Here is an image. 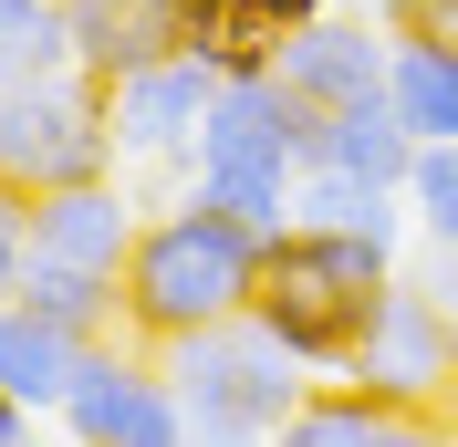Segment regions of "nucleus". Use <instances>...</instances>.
Instances as JSON below:
<instances>
[{
  "mask_svg": "<svg viewBox=\"0 0 458 447\" xmlns=\"http://www.w3.org/2000/svg\"><path fill=\"white\" fill-rule=\"evenodd\" d=\"M167 375H177V406H188V447H271L282 417L323 385L313 364L292 343H271L250 312L167 343Z\"/></svg>",
  "mask_w": 458,
  "mask_h": 447,
  "instance_id": "nucleus-4",
  "label": "nucleus"
},
{
  "mask_svg": "<svg viewBox=\"0 0 458 447\" xmlns=\"http://www.w3.org/2000/svg\"><path fill=\"white\" fill-rule=\"evenodd\" d=\"M437 417H448V426H458V385H448V406H437Z\"/></svg>",
  "mask_w": 458,
  "mask_h": 447,
  "instance_id": "nucleus-26",
  "label": "nucleus"
},
{
  "mask_svg": "<svg viewBox=\"0 0 458 447\" xmlns=\"http://www.w3.org/2000/svg\"><path fill=\"white\" fill-rule=\"evenodd\" d=\"M448 354H458V312L437 302L417 271H396V291L375 302L365 343L344 364V385H365L375 406H396V417H437V406H448Z\"/></svg>",
  "mask_w": 458,
  "mask_h": 447,
  "instance_id": "nucleus-7",
  "label": "nucleus"
},
{
  "mask_svg": "<svg viewBox=\"0 0 458 447\" xmlns=\"http://www.w3.org/2000/svg\"><path fill=\"white\" fill-rule=\"evenodd\" d=\"M313 125H323V114L302 105L282 73H260V84H219V105H208V125H199V156H188V188L271 240V229H292Z\"/></svg>",
  "mask_w": 458,
  "mask_h": 447,
  "instance_id": "nucleus-3",
  "label": "nucleus"
},
{
  "mask_svg": "<svg viewBox=\"0 0 458 447\" xmlns=\"http://www.w3.org/2000/svg\"><path fill=\"white\" fill-rule=\"evenodd\" d=\"M334 0H177L188 21V53H219V42H282V31L323 21Z\"/></svg>",
  "mask_w": 458,
  "mask_h": 447,
  "instance_id": "nucleus-19",
  "label": "nucleus"
},
{
  "mask_svg": "<svg viewBox=\"0 0 458 447\" xmlns=\"http://www.w3.org/2000/svg\"><path fill=\"white\" fill-rule=\"evenodd\" d=\"M73 364H84V343L63 333V323H42V312H21V302H0V395H21L31 417H42V406L63 417Z\"/></svg>",
  "mask_w": 458,
  "mask_h": 447,
  "instance_id": "nucleus-14",
  "label": "nucleus"
},
{
  "mask_svg": "<svg viewBox=\"0 0 458 447\" xmlns=\"http://www.w3.org/2000/svg\"><path fill=\"white\" fill-rule=\"evenodd\" d=\"M386 105L406 114L417 146H458V53L428 42V31H396V53H386Z\"/></svg>",
  "mask_w": 458,
  "mask_h": 447,
  "instance_id": "nucleus-13",
  "label": "nucleus"
},
{
  "mask_svg": "<svg viewBox=\"0 0 458 447\" xmlns=\"http://www.w3.org/2000/svg\"><path fill=\"white\" fill-rule=\"evenodd\" d=\"M21 312L63 323L73 343H105V333H125V281L114 271H73V260H31L21 271Z\"/></svg>",
  "mask_w": 458,
  "mask_h": 447,
  "instance_id": "nucleus-15",
  "label": "nucleus"
},
{
  "mask_svg": "<svg viewBox=\"0 0 458 447\" xmlns=\"http://www.w3.org/2000/svg\"><path fill=\"white\" fill-rule=\"evenodd\" d=\"M302 167H334V177H365V188H396L406 198L417 136H406V114L386 105V94H365V105H334L313 125V156H302Z\"/></svg>",
  "mask_w": 458,
  "mask_h": 447,
  "instance_id": "nucleus-12",
  "label": "nucleus"
},
{
  "mask_svg": "<svg viewBox=\"0 0 458 447\" xmlns=\"http://www.w3.org/2000/svg\"><path fill=\"white\" fill-rule=\"evenodd\" d=\"M0 177L11 188H84L114 177V94L94 73H42V84H0Z\"/></svg>",
  "mask_w": 458,
  "mask_h": 447,
  "instance_id": "nucleus-5",
  "label": "nucleus"
},
{
  "mask_svg": "<svg viewBox=\"0 0 458 447\" xmlns=\"http://www.w3.org/2000/svg\"><path fill=\"white\" fill-rule=\"evenodd\" d=\"M386 437H396V406H375L365 385L323 375V385L282 417V437H271V447H386Z\"/></svg>",
  "mask_w": 458,
  "mask_h": 447,
  "instance_id": "nucleus-16",
  "label": "nucleus"
},
{
  "mask_svg": "<svg viewBox=\"0 0 458 447\" xmlns=\"http://www.w3.org/2000/svg\"><path fill=\"white\" fill-rule=\"evenodd\" d=\"M105 94H114V156L188 177L199 125H208V105H219V63L208 53H167V63H146V73H125V84H105Z\"/></svg>",
  "mask_w": 458,
  "mask_h": 447,
  "instance_id": "nucleus-8",
  "label": "nucleus"
},
{
  "mask_svg": "<svg viewBox=\"0 0 458 447\" xmlns=\"http://www.w3.org/2000/svg\"><path fill=\"white\" fill-rule=\"evenodd\" d=\"M63 21H73V63H84L94 84H125V73H146V63L188 53L177 0H63Z\"/></svg>",
  "mask_w": 458,
  "mask_h": 447,
  "instance_id": "nucleus-11",
  "label": "nucleus"
},
{
  "mask_svg": "<svg viewBox=\"0 0 458 447\" xmlns=\"http://www.w3.org/2000/svg\"><path fill=\"white\" fill-rule=\"evenodd\" d=\"M0 447H31V406L21 395H0Z\"/></svg>",
  "mask_w": 458,
  "mask_h": 447,
  "instance_id": "nucleus-25",
  "label": "nucleus"
},
{
  "mask_svg": "<svg viewBox=\"0 0 458 447\" xmlns=\"http://www.w3.org/2000/svg\"><path fill=\"white\" fill-rule=\"evenodd\" d=\"M386 53H396V31H386V21H344V11H323V21L282 31L271 73H282V84L302 94L313 114H334V105H365V94H386Z\"/></svg>",
  "mask_w": 458,
  "mask_h": 447,
  "instance_id": "nucleus-9",
  "label": "nucleus"
},
{
  "mask_svg": "<svg viewBox=\"0 0 458 447\" xmlns=\"http://www.w3.org/2000/svg\"><path fill=\"white\" fill-rule=\"evenodd\" d=\"M396 271H406V260L386 250V240L292 219V229H271V250H260V302H250V323H260L271 343H292L313 375H344L354 343H365V323H375V302L396 291Z\"/></svg>",
  "mask_w": 458,
  "mask_h": 447,
  "instance_id": "nucleus-2",
  "label": "nucleus"
},
{
  "mask_svg": "<svg viewBox=\"0 0 458 447\" xmlns=\"http://www.w3.org/2000/svg\"><path fill=\"white\" fill-rule=\"evenodd\" d=\"M396 31H428V42H448V53H458V0H417Z\"/></svg>",
  "mask_w": 458,
  "mask_h": 447,
  "instance_id": "nucleus-22",
  "label": "nucleus"
},
{
  "mask_svg": "<svg viewBox=\"0 0 458 447\" xmlns=\"http://www.w3.org/2000/svg\"><path fill=\"white\" fill-rule=\"evenodd\" d=\"M260 240L250 219H229V208H208L199 188L177 198V208H157V219L136 229V260H125V333L136 343H188L208 333V323H240V312L260 302Z\"/></svg>",
  "mask_w": 458,
  "mask_h": 447,
  "instance_id": "nucleus-1",
  "label": "nucleus"
},
{
  "mask_svg": "<svg viewBox=\"0 0 458 447\" xmlns=\"http://www.w3.org/2000/svg\"><path fill=\"white\" fill-rule=\"evenodd\" d=\"M42 73H84L63 0H0V84H42Z\"/></svg>",
  "mask_w": 458,
  "mask_h": 447,
  "instance_id": "nucleus-18",
  "label": "nucleus"
},
{
  "mask_svg": "<svg viewBox=\"0 0 458 447\" xmlns=\"http://www.w3.org/2000/svg\"><path fill=\"white\" fill-rule=\"evenodd\" d=\"M292 219H323V229H354V240H406V198L396 188H365V177H334V167H302V198Z\"/></svg>",
  "mask_w": 458,
  "mask_h": 447,
  "instance_id": "nucleus-17",
  "label": "nucleus"
},
{
  "mask_svg": "<svg viewBox=\"0 0 458 447\" xmlns=\"http://www.w3.org/2000/svg\"><path fill=\"white\" fill-rule=\"evenodd\" d=\"M21 271H31V188L0 177V302H21Z\"/></svg>",
  "mask_w": 458,
  "mask_h": 447,
  "instance_id": "nucleus-21",
  "label": "nucleus"
},
{
  "mask_svg": "<svg viewBox=\"0 0 458 447\" xmlns=\"http://www.w3.org/2000/svg\"><path fill=\"white\" fill-rule=\"evenodd\" d=\"M136 229H146V208L114 188V177H84V188H42L31 198V260H73V271H114L125 281Z\"/></svg>",
  "mask_w": 458,
  "mask_h": 447,
  "instance_id": "nucleus-10",
  "label": "nucleus"
},
{
  "mask_svg": "<svg viewBox=\"0 0 458 447\" xmlns=\"http://www.w3.org/2000/svg\"><path fill=\"white\" fill-rule=\"evenodd\" d=\"M448 385H458V354H448Z\"/></svg>",
  "mask_w": 458,
  "mask_h": 447,
  "instance_id": "nucleus-27",
  "label": "nucleus"
},
{
  "mask_svg": "<svg viewBox=\"0 0 458 447\" xmlns=\"http://www.w3.org/2000/svg\"><path fill=\"white\" fill-rule=\"evenodd\" d=\"M386 447H458V426H448V417H396Z\"/></svg>",
  "mask_w": 458,
  "mask_h": 447,
  "instance_id": "nucleus-24",
  "label": "nucleus"
},
{
  "mask_svg": "<svg viewBox=\"0 0 458 447\" xmlns=\"http://www.w3.org/2000/svg\"><path fill=\"white\" fill-rule=\"evenodd\" d=\"M406 229L458 250V146H417V167H406Z\"/></svg>",
  "mask_w": 458,
  "mask_h": 447,
  "instance_id": "nucleus-20",
  "label": "nucleus"
},
{
  "mask_svg": "<svg viewBox=\"0 0 458 447\" xmlns=\"http://www.w3.org/2000/svg\"><path fill=\"white\" fill-rule=\"evenodd\" d=\"M417 281H428L437 302H448V312H458V250H437V240H428V250H417Z\"/></svg>",
  "mask_w": 458,
  "mask_h": 447,
  "instance_id": "nucleus-23",
  "label": "nucleus"
},
{
  "mask_svg": "<svg viewBox=\"0 0 458 447\" xmlns=\"http://www.w3.org/2000/svg\"><path fill=\"white\" fill-rule=\"evenodd\" d=\"M63 426L73 447H188V406H177V375L157 343H84L73 364V395H63Z\"/></svg>",
  "mask_w": 458,
  "mask_h": 447,
  "instance_id": "nucleus-6",
  "label": "nucleus"
}]
</instances>
